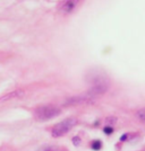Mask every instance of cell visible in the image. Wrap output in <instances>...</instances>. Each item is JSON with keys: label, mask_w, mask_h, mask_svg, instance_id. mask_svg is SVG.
Here are the masks:
<instances>
[{"label": "cell", "mask_w": 145, "mask_h": 151, "mask_svg": "<svg viewBox=\"0 0 145 151\" xmlns=\"http://www.w3.org/2000/svg\"><path fill=\"white\" fill-rule=\"evenodd\" d=\"M77 123V120L74 119V117H69V119H66V120L59 122L58 124L52 127L51 130V135L53 138H60L65 135L66 133H68L76 125Z\"/></svg>", "instance_id": "obj_2"}, {"label": "cell", "mask_w": 145, "mask_h": 151, "mask_svg": "<svg viewBox=\"0 0 145 151\" xmlns=\"http://www.w3.org/2000/svg\"><path fill=\"white\" fill-rule=\"evenodd\" d=\"M23 95H24V91H23L22 89H17V90H14L12 93H8V94H6L5 96H2V97L0 98V101H10V99H13V98H18V97L23 96Z\"/></svg>", "instance_id": "obj_6"}, {"label": "cell", "mask_w": 145, "mask_h": 151, "mask_svg": "<svg viewBox=\"0 0 145 151\" xmlns=\"http://www.w3.org/2000/svg\"><path fill=\"white\" fill-rule=\"evenodd\" d=\"M73 142H74V145H78L81 143V139L78 138V137H75V138L73 139Z\"/></svg>", "instance_id": "obj_11"}, {"label": "cell", "mask_w": 145, "mask_h": 151, "mask_svg": "<svg viewBox=\"0 0 145 151\" xmlns=\"http://www.w3.org/2000/svg\"><path fill=\"white\" fill-rule=\"evenodd\" d=\"M61 109L55 105H43L35 109V119L38 121H49L60 115Z\"/></svg>", "instance_id": "obj_1"}, {"label": "cell", "mask_w": 145, "mask_h": 151, "mask_svg": "<svg viewBox=\"0 0 145 151\" xmlns=\"http://www.w3.org/2000/svg\"><path fill=\"white\" fill-rule=\"evenodd\" d=\"M103 131H104L106 134H111V133L114 132V129H112V127H110V126H106V127L103 129Z\"/></svg>", "instance_id": "obj_10"}, {"label": "cell", "mask_w": 145, "mask_h": 151, "mask_svg": "<svg viewBox=\"0 0 145 151\" xmlns=\"http://www.w3.org/2000/svg\"><path fill=\"white\" fill-rule=\"evenodd\" d=\"M109 87H110V80L104 76H99V77L94 78L92 87L87 91L91 95H93L94 97H98V96H101L104 93H107Z\"/></svg>", "instance_id": "obj_3"}, {"label": "cell", "mask_w": 145, "mask_h": 151, "mask_svg": "<svg viewBox=\"0 0 145 151\" xmlns=\"http://www.w3.org/2000/svg\"><path fill=\"white\" fill-rule=\"evenodd\" d=\"M127 134H124V135H121V138H120V141H126V139H127Z\"/></svg>", "instance_id": "obj_12"}, {"label": "cell", "mask_w": 145, "mask_h": 151, "mask_svg": "<svg viewBox=\"0 0 145 151\" xmlns=\"http://www.w3.org/2000/svg\"><path fill=\"white\" fill-rule=\"evenodd\" d=\"M91 147H92V149H93V150H100V149H101V147H102L101 141L95 140V141H93V142H92Z\"/></svg>", "instance_id": "obj_9"}, {"label": "cell", "mask_w": 145, "mask_h": 151, "mask_svg": "<svg viewBox=\"0 0 145 151\" xmlns=\"http://www.w3.org/2000/svg\"><path fill=\"white\" fill-rule=\"evenodd\" d=\"M96 97H94L93 95H91L88 91L84 93V94L75 95L71 96L69 98H67L65 101V105L68 106H74V105H82V104H92L93 101H95Z\"/></svg>", "instance_id": "obj_4"}, {"label": "cell", "mask_w": 145, "mask_h": 151, "mask_svg": "<svg viewBox=\"0 0 145 151\" xmlns=\"http://www.w3.org/2000/svg\"><path fill=\"white\" fill-rule=\"evenodd\" d=\"M136 116H137L138 120L145 122V108H142V109L137 111V112H136Z\"/></svg>", "instance_id": "obj_8"}, {"label": "cell", "mask_w": 145, "mask_h": 151, "mask_svg": "<svg viewBox=\"0 0 145 151\" xmlns=\"http://www.w3.org/2000/svg\"><path fill=\"white\" fill-rule=\"evenodd\" d=\"M38 151H59V149L57 147H53V145H45V147L40 148Z\"/></svg>", "instance_id": "obj_7"}, {"label": "cell", "mask_w": 145, "mask_h": 151, "mask_svg": "<svg viewBox=\"0 0 145 151\" xmlns=\"http://www.w3.org/2000/svg\"><path fill=\"white\" fill-rule=\"evenodd\" d=\"M83 1L84 0H61L58 6V12L61 15H69L82 5Z\"/></svg>", "instance_id": "obj_5"}]
</instances>
